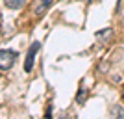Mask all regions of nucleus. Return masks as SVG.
Returning <instances> with one entry per match:
<instances>
[{"label": "nucleus", "instance_id": "obj_1", "mask_svg": "<svg viewBox=\"0 0 124 119\" xmlns=\"http://www.w3.org/2000/svg\"><path fill=\"white\" fill-rule=\"evenodd\" d=\"M17 54L15 50H11V48H2L0 50V71H8L15 65L17 62Z\"/></svg>", "mask_w": 124, "mask_h": 119}, {"label": "nucleus", "instance_id": "obj_2", "mask_svg": "<svg viewBox=\"0 0 124 119\" xmlns=\"http://www.w3.org/2000/svg\"><path fill=\"white\" fill-rule=\"evenodd\" d=\"M39 48H41V43H39V41H33V43L30 45V48H28V52H26V60H24V71H26V73H31Z\"/></svg>", "mask_w": 124, "mask_h": 119}, {"label": "nucleus", "instance_id": "obj_3", "mask_svg": "<svg viewBox=\"0 0 124 119\" xmlns=\"http://www.w3.org/2000/svg\"><path fill=\"white\" fill-rule=\"evenodd\" d=\"M28 0H4V4L8 9H21L22 6H26Z\"/></svg>", "mask_w": 124, "mask_h": 119}, {"label": "nucleus", "instance_id": "obj_4", "mask_svg": "<svg viewBox=\"0 0 124 119\" xmlns=\"http://www.w3.org/2000/svg\"><path fill=\"white\" fill-rule=\"evenodd\" d=\"M87 95H89V91H87V88H80L78 89V93H76V102L78 104H83L85 101H87Z\"/></svg>", "mask_w": 124, "mask_h": 119}, {"label": "nucleus", "instance_id": "obj_5", "mask_svg": "<svg viewBox=\"0 0 124 119\" xmlns=\"http://www.w3.org/2000/svg\"><path fill=\"white\" fill-rule=\"evenodd\" d=\"M52 4H54V0H41V6H39V8H35V13H37V15H43V11L48 9Z\"/></svg>", "mask_w": 124, "mask_h": 119}, {"label": "nucleus", "instance_id": "obj_6", "mask_svg": "<svg viewBox=\"0 0 124 119\" xmlns=\"http://www.w3.org/2000/svg\"><path fill=\"white\" fill-rule=\"evenodd\" d=\"M111 117H124V108L113 106V108H111Z\"/></svg>", "mask_w": 124, "mask_h": 119}, {"label": "nucleus", "instance_id": "obj_7", "mask_svg": "<svg viewBox=\"0 0 124 119\" xmlns=\"http://www.w3.org/2000/svg\"><path fill=\"white\" fill-rule=\"evenodd\" d=\"M108 36H111V28H109V30H106V32L96 34V37H98V39H104V37H108Z\"/></svg>", "mask_w": 124, "mask_h": 119}, {"label": "nucleus", "instance_id": "obj_8", "mask_svg": "<svg viewBox=\"0 0 124 119\" xmlns=\"http://www.w3.org/2000/svg\"><path fill=\"white\" fill-rule=\"evenodd\" d=\"M50 114H52V108L48 106V108H46V114H45V115H46V117H50Z\"/></svg>", "mask_w": 124, "mask_h": 119}, {"label": "nucleus", "instance_id": "obj_9", "mask_svg": "<svg viewBox=\"0 0 124 119\" xmlns=\"http://www.w3.org/2000/svg\"><path fill=\"white\" fill-rule=\"evenodd\" d=\"M122 99H124V89H122Z\"/></svg>", "mask_w": 124, "mask_h": 119}]
</instances>
